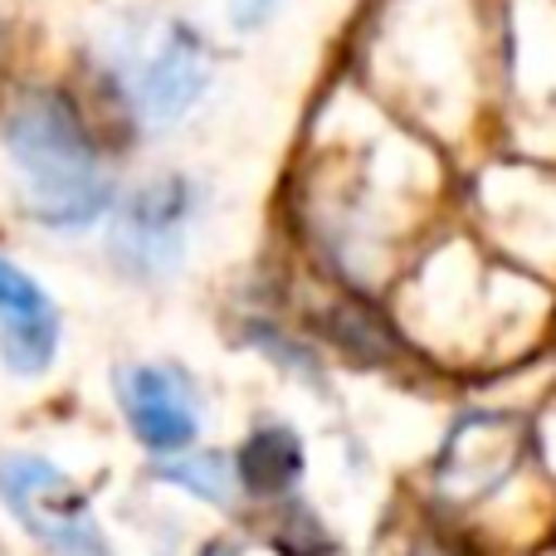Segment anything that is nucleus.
I'll return each instance as SVG.
<instances>
[{
	"instance_id": "nucleus-10",
	"label": "nucleus",
	"mask_w": 556,
	"mask_h": 556,
	"mask_svg": "<svg viewBox=\"0 0 556 556\" xmlns=\"http://www.w3.org/2000/svg\"><path fill=\"white\" fill-rule=\"evenodd\" d=\"M250 337L264 346V352L274 356V362H283L288 371H298V376H317V356L307 352L303 342H293V337H283L274 323H254V327H250Z\"/></svg>"
},
{
	"instance_id": "nucleus-13",
	"label": "nucleus",
	"mask_w": 556,
	"mask_h": 556,
	"mask_svg": "<svg viewBox=\"0 0 556 556\" xmlns=\"http://www.w3.org/2000/svg\"><path fill=\"white\" fill-rule=\"evenodd\" d=\"M0 45H5V35H0ZM5 84H10V78H5V74H0V88H5Z\"/></svg>"
},
{
	"instance_id": "nucleus-11",
	"label": "nucleus",
	"mask_w": 556,
	"mask_h": 556,
	"mask_svg": "<svg viewBox=\"0 0 556 556\" xmlns=\"http://www.w3.org/2000/svg\"><path fill=\"white\" fill-rule=\"evenodd\" d=\"M278 5H283V0H225V15H230L235 35H260L278 15Z\"/></svg>"
},
{
	"instance_id": "nucleus-8",
	"label": "nucleus",
	"mask_w": 556,
	"mask_h": 556,
	"mask_svg": "<svg viewBox=\"0 0 556 556\" xmlns=\"http://www.w3.org/2000/svg\"><path fill=\"white\" fill-rule=\"evenodd\" d=\"M323 332L332 337L337 346H342L346 356H356V362H391L395 356V337L391 327H386V317L376 313V307L366 303H332L323 317Z\"/></svg>"
},
{
	"instance_id": "nucleus-9",
	"label": "nucleus",
	"mask_w": 556,
	"mask_h": 556,
	"mask_svg": "<svg viewBox=\"0 0 556 556\" xmlns=\"http://www.w3.org/2000/svg\"><path fill=\"white\" fill-rule=\"evenodd\" d=\"M162 479L181 483V489L201 493V498H211V503H230L235 489H240L235 459H225V454H191V459H172V464H162Z\"/></svg>"
},
{
	"instance_id": "nucleus-7",
	"label": "nucleus",
	"mask_w": 556,
	"mask_h": 556,
	"mask_svg": "<svg viewBox=\"0 0 556 556\" xmlns=\"http://www.w3.org/2000/svg\"><path fill=\"white\" fill-rule=\"evenodd\" d=\"M235 473H240V489L254 498H278L303 479V444L288 425H264L235 454Z\"/></svg>"
},
{
	"instance_id": "nucleus-2",
	"label": "nucleus",
	"mask_w": 556,
	"mask_h": 556,
	"mask_svg": "<svg viewBox=\"0 0 556 556\" xmlns=\"http://www.w3.org/2000/svg\"><path fill=\"white\" fill-rule=\"evenodd\" d=\"M215 88V49L186 15H127L98 35L88 59V98L108 132L127 142L166 137Z\"/></svg>"
},
{
	"instance_id": "nucleus-6",
	"label": "nucleus",
	"mask_w": 556,
	"mask_h": 556,
	"mask_svg": "<svg viewBox=\"0 0 556 556\" xmlns=\"http://www.w3.org/2000/svg\"><path fill=\"white\" fill-rule=\"evenodd\" d=\"M64 342V313L54 293L20 260L0 254V362L10 376H45Z\"/></svg>"
},
{
	"instance_id": "nucleus-4",
	"label": "nucleus",
	"mask_w": 556,
	"mask_h": 556,
	"mask_svg": "<svg viewBox=\"0 0 556 556\" xmlns=\"http://www.w3.org/2000/svg\"><path fill=\"white\" fill-rule=\"evenodd\" d=\"M0 498L20 518L29 538H39L59 556H113L103 542L88 498L68 483L64 469H54L39 454H10L0 459Z\"/></svg>"
},
{
	"instance_id": "nucleus-5",
	"label": "nucleus",
	"mask_w": 556,
	"mask_h": 556,
	"mask_svg": "<svg viewBox=\"0 0 556 556\" xmlns=\"http://www.w3.org/2000/svg\"><path fill=\"white\" fill-rule=\"evenodd\" d=\"M117 401L147 454H186L201 440V386L172 362H132L117 371Z\"/></svg>"
},
{
	"instance_id": "nucleus-1",
	"label": "nucleus",
	"mask_w": 556,
	"mask_h": 556,
	"mask_svg": "<svg viewBox=\"0 0 556 556\" xmlns=\"http://www.w3.org/2000/svg\"><path fill=\"white\" fill-rule=\"evenodd\" d=\"M0 147L29 225L68 240L108 225L123 195L113 166L117 137L84 88L64 78H10L0 88Z\"/></svg>"
},
{
	"instance_id": "nucleus-12",
	"label": "nucleus",
	"mask_w": 556,
	"mask_h": 556,
	"mask_svg": "<svg viewBox=\"0 0 556 556\" xmlns=\"http://www.w3.org/2000/svg\"><path fill=\"white\" fill-rule=\"evenodd\" d=\"M201 556H240V547H230V542H211Z\"/></svg>"
},
{
	"instance_id": "nucleus-3",
	"label": "nucleus",
	"mask_w": 556,
	"mask_h": 556,
	"mask_svg": "<svg viewBox=\"0 0 556 556\" xmlns=\"http://www.w3.org/2000/svg\"><path fill=\"white\" fill-rule=\"evenodd\" d=\"M205 211H211V191L191 172H152L123 186L103 225L108 264L132 283H166L181 274Z\"/></svg>"
}]
</instances>
